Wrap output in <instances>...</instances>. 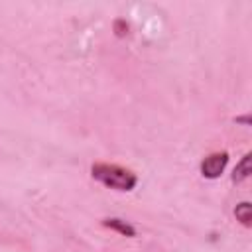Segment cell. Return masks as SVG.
Returning a JSON list of instances; mask_svg holds the SVG:
<instances>
[{
	"label": "cell",
	"mask_w": 252,
	"mask_h": 252,
	"mask_svg": "<svg viewBox=\"0 0 252 252\" xmlns=\"http://www.w3.org/2000/svg\"><path fill=\"white\" fill-rule=\"evenodd\" d=\"M228 163V154L226 152H213L201 161V175L207 179H217L224 171Z\"/></svg>",
	"instance_id": "7a4b0ae2"
},
{
	"label": "cell",
	"mask_w": 252,
	"mask_h": 252,
	"mask_svg": "<svg viewBox=\"0 0 252 252\" xmlns=\"http://www.w3.org/2000/svg\"><path fill=\"white\" fill-rule=\"evenodd\" d=\"M112 30H114V33H116V37H124V35L128 33V30H130V26H128V22H126V20H122V18H118V20H114V24H112Z\"/></svg>",
	"instance_id": "8992f818"
},
{
	"label": "cell",
	"mask_w": 252,
	"mask_h": 252,
	"mask_svg": "<svg viewBox=\"0 0 252 252\" xmlns=\"http://www.w3.org/2000/svg\"><path fill=\"white\" fill-rule=\"evenodd\" d=\"M234 217H236V220H238L242 226L250 228V226H252V205H250L248 201L238 203V205L234 207Z\"/></svg>",
	"instance_id": "5b68a950"
},
{
	"label": "cell",
	"mask_w": 252,
	"mask_h": 252,
	"mask_svg": "<svg viewBox=\"0 0 252 252\" xmlns=\"http://www.w3.org/2000/svg\"><path fill=\"white\" fill-rule=\"evenodd\" d=\"M91 175L104 187H110L116 191H132L138 185V175L132 169H126L116 163H102V161L93 163Z\"/></svg>",
	"instance_id": "6da1fadb"
},
{
	"label": "cell",
	"mask_w": 252,
	"mask_h": 252,
	"mask_svg": "<svg viewBox=\"0 0 252 252\" xmlns=\"http://www.w3.org/2000/svg\"><path fill=\"white\" fill-rule=\"evenodd\" d=\"M250 173H252V167H250V154H244V156L240 158V161L236 163L234 171H232V181H234V183H240V181L248 179Z\"/></svg>",
	"instance_id": "277c9868"
},
{
	"label": "cell",
	"mask_w": 252,
	"mask_h": 252,
	"mask_svg": "<svg viewBox=\"0 0 252 252\" xmlns=\"http://www.w3.org/2000/svg\"><path fill=\"white\" fill-rule=\"evenodd\" d=\"M236 122H244V124H250V118H248V116H236Z\"/></svg>",
	"instance_id": "52a82bcc"
},
{
	"label": "cell",
	"mask_w": 252,
	"mask_h": 252,
	"mask_svg": "<svg viewBox=\"0 0 252 252\" xmlns=\"http://www.w3.org/2000/svg\"><path fill=\"white\" fill-rule=\"evenodd\" d=\"M102 224H104L106 228H110V230H116V232H120L122 236H128V238H134V236H136V228H134L130 222L122 220V219H116V217H110V219H102Z\"/></svg>",
	"instance_id": "3957f363"
}]
</instances>
